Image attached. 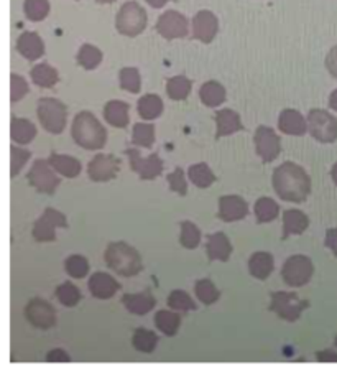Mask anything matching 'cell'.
<instances>
[{
  "mask_svg": "<svg viewBox=\"0 0 337 377\" xmlns=\"http://www.w3.org/2000/svg\"><path fill=\"white\" fill-rule=\"evenodd\" d=\"M329 106H331V109L337 111V89L333 91V94H331V98H329Z\"/></svg>",
  "mask_w": 337,
  "mask_h": 377,
  "instance_id": "cell-54",
  "label": "cell"
},
{
  "mask_svg": "<svg viewBox=\"0 0 337 377\" xmlns=\"http://www.w3.org/2000/svg\"><path fill=\"white\" fill-rule=\"evenodd\" d=\"M181 318L178 313L175 311H168V310H160L157 315H155V325L163 335L167 336H175L178 333Z\"/></svg>",
  "mask_w": 337,
  "mask_h": 377,
  "instance_id": "cell-32",
  "label": "cell"
},
{
  "mask_svg": "<svg viewBox=\"0 0 337 377\" xmlns=\"http://www.w3.org/2000/svg\"><path fill=\"white\" fill-rule=\"evenodd\" d=\"M314 267L311 258L306 256H293L283 266L281 276L290 287H303L313 277Z\"/></svg>",
  "mask_w": 337,
  "mask_h": 377,
  "instance_id": "cell-7",
  "label": "cell"
},
{
  "mask_svg": "<svg viewBox=\"0 0 337 377\" xmlns=\"http://www.w3.org/2000/svg\"><path fill=\"white\" fill-rule=\"evenodd\" d=\"M24 10L28 20L41 21L50 14V2L48 0H25Z\"/></svg>",
  "mask_w": 337,
  "mask_h": 377,
  "instance_id": "cell-38",
  "label": "cell"
},
{
  "mask_svg": "<svg viewBox=\"0 0 337 377\" xmlns=\"http://www.w3.org/2000/svg\"><path fill=\"white\" fill-rule=\"evenodd\" d=\"M219 30L217 17L209 10H201L192 19V36L202 43H211Z\"/></svg>",
  "mask_w": 337,
  "mask_h": 377,
  "instance_id": "cell-16",
  "label": "cell"
},
{
  "mask_svg": "<svg viewBox=\"0 0 337 377\" xmlns=\"http://www.w3.org/2000/svg\"><path fill=\"white\" fill-rule=\"evenodd\" d=\"M199 98L204 106L217 107L226 101V89H224V86L217 83V81H207V83L201 86Z\"/></svg>",
  "mask_w": 337,
  "mask_h": 377,
  "instance_id": "cell-28",
  "label": "cell"
},
{
  "mask_svg": "<svg viewBox=\"0 0 337 377\" xmlns=\"http://www.w3.org/2000/svg\"><path fill=\"white\" fill-rule=\"evenodd\" d=\"M255 147L261 161L270 164V161L276 160L281 152V140L274 129L261 126L255 132Z\"/></svg>",
  "mask_w": 337,
  "mask_h": 377,
  "instance_id": "cell-13",
  "label": "cell"
},
{
  "mask_svg": "<svg viewBox=\"0 0 337 377\" xmlns=\"http://www.w3.org/2000/svg\"><path fill=\"white\" fill-rule=\"evenodd\" d=\"M216 124H217V132L216 139L232 136L235 132L244 131L242 121H240V116L232 109H222L216 114Z\"/></svg>",
  "mask_w": 337,
  "mask_h": 377,
  "instance_id": "cell-21",
  "label": "cell"
},
{
  "mask_svg": "<svg viewBox=\"0 0 337 377\" xmlns=\"http://www.w3.org/2000/svg\"><path fill=\"white\" fill-rule=\"evenodd\" d=\"M100 61H103V51H100L98 46L85 43V45L79 48L78 63L81 64L84 69H95L100 64Z\"/></svg>",
  "mask_w": 337,
  "mask_h": 377,
  "instance_id": "cell-34",
  "label": "cell"
},
{
  "mask_svg": "<svg viewBox=\"0 0 337 377\" xmlns=\"http://www.w3.org/2000/svg\"><path fill=\"white\" fill-rule=\"evenodd\" d=\"M138 114H140L142 119L145 121H153L157 117L162 116L163 112V101L158 98L157 94H147L138 101Z\"/></svg>",
  "mask_w": 337,
  "mask_h": 377,
  "instance_id": "cell-30",
  "label": "cell"
},
{
  "mask_svg": "<svg viewBox=\"0 0 337 377\" xmlns=\"http://www.w3.org/2000/svg\"><path fill=\"white\" fill-rule=\"evenodd\" d=\"M336 346H337V338H336Z\"/></svg>",
  "mask_w": 337,
  "mask_h": 377,
  "instance_id": "cell-57",
  "label": "cell"
},
{
  "mask_svg": "<svg viewBox=\"0 0 337 377\" xmlns=\"http://www.w3.org/2000/svg\"><path fill=\"white\" fill-rule=\"evenodd\" d=\"M56 298L60 300V303L64 306H76L81 301V292L76 285L71 282L61 283L56 288Z\"/></svg>",
  "mask_w": 337,
  "mask_h": 377,
  "instance_id": "cell-41",
  "label": "cell"
},
{
  "mask_svg": "<svg viewBox=\"0 0 337 377\" xmlns=\"http://www.w3.org/2000/svg\"><path fill=\"white\" fill-rule=\"evenodd\" d=\"M89 292L93 293V297L99 300H109L120 290V285L117 283V280L104 272H95L93 277L89 278Z\"/></svg>",
  "mask_w": 337,
  "mask_h": 377,
  "instance_id": "cell-18",
  "label": "cell"
},
{
  "mask_svg": "<svg viewBox=\"0 0 337 377\" xmlns=\"http://www.w3.org/2000/svg\"><path fill=\"white\" fill-rule=\"evenodd\" d=\"M249 214V206L244 198L240 196H222L219 199V213L217 216L224 223H234V221L244 219Z\"/></svg>",
  "mask_w": 337,
  "mask_h": 377,
  "instance_id": "cell-17",
  "label": "cell"
},
{
  "mask_svg": "<svg viewBox=\"0 0 337 377\" xmlns=\"http://www.w3.org/2000/svg\"><path fill=\"white\" fill-rule=\"evenodd\" d=\"M201 241V231L196 224H192L191 221H185L181 223V234H180V242L181 246L186 249H196L199 246Z\"/></svg>",
  "mask_w": 337,
  "mask_h": 377,
  "instance_id": "cell-39",
  "label": "cell"
},
{
  "mask_svg": "<svg viewBox=\"0 0 337 377\" xmlns=\"http://www.w3.org/2000/svg\"><path fill=\"white\" fill-rule=\"evenodd\" d=\"M48 161H50V165L58 174L66 176V179H76V176L81 174V161L74 157H69V155L51 154V157L48 159Z\"/></svg>",
  "mask_w": 337,
  "mask_h": 377,
  "instance_id": "cell-27",
  "label": "cell"
},
{
  "mask_svg": "<svg viewBox=\"0 0 337 377\" xmlns=\"http://www.w3.org/2000/svg\"><path fill=\"white\" fill-rule=\"evenodd\" d=\"M195 292H196V297L199 298L204 305H212L216 303L221 297V292L216 288V285H214L211 280L207 278H202L199 282H196V287H195Z\"/></svg>",
  "mask_w": 337,
  "mask_h": 377,
  "instance_id": "cell-40",
  "label": "cell"
},
{
  "mask_svg": "<svg viewBox=\"0 0 337 377\" xmlns=\"http://www.w3.org/2000/svg\"><path fill=\"white\" fill-rule=\"evenodd\" d=\"M132 343H133V348H135L137 351L150 354V353L155 351V348H157L158 336L155 335L153 331L145 330V328H138V330H135V333H133Z\"/></svg>",
  "mask_w": 337,
  "mask_h": 377,
  "instance_id": "cell-33",
  "label": "cell"
},
{
  "mask_svg": "<svg viewBox=\"0 0 337 377\" xmlns=\"http://www.w3.org/2000/svg\"><path fill=\"white\" fill-rule=\"evenodd\" d=\"M95 2L98 4H112V2H115V0H95Z\"/></svg>",
  "mask_w": 337,
  "mask_h": 377,
  "instance_id": "cell-56",
  "label": "cell"
},
{
  "mask_svg": "<svg viewBox=\"0 0 337 377\" xmlns=\"http://www.w3.org/2000/svg\"><path fill=\"white\" fill-rule=\"evenodd\" d=\"M274 188L283 201L301 203L309 196L311 180L301 166L285 161L274 171Z\"/></svg>",
  "mask_w": 337,
  "mask_h": 377,
  "instance_id": "cell-1",
  "label": "cell"
},
{
  "mask_svg": "<svg viewBox=\"0 0 337 377\" xmlns=\"http://www.w3.org/2000/svg\"><path fill=\"white\" fill-rule=\"evenodd\" d=\"M36 116L45 131L50 134H61L66 127L68 109L61 101L53 98H43L36 106Z\"/></svg>",
  "mask_w": 337,
  "mask_h": 377,
  "instance_id": "cell-4",
  "label": "cell"
},
{
  "mask_svg": "<svg viewBox=\"0 0 337 377\" xmlns=\"http://www.w3.org/2000/svg\"><path fill=\"white\" fill-rule=\"evenodd\" d=\"M64 267H66V272L73 278H84L89 272V263H88V261H85V257H83V256L68 257L66 263H64Z\"/></svg>",
  "mask_w": 337,
  "mask_h": 377,
  "instance_id": "cell-45",
  "label": "cell"
},
{
  "mask_svg": "<svg viewBox=\"0 0 337 377\" xmlns=\"http://www.w3.org/2000/svg\"><path fill=\"white\" fill-rule=\"evenodd\" d=\"M191 81L185 76H175L167 81V93L170 99L183 101L191 93Z\"/></svg>",
  "mask_w": 337,
  "mask_h": 377,
  "instance_id": "cell-35",
  "label": "cell"
},
{
  "mask_svg": "<svg viewBox=\"0 0 337 377\" xmlns=\"http://www.w3.org/2000/svg\"><path fill=\"white\" fill-rule=\"evenodd\" d=\"M133 144L150 149L155 144V126L152 124H135L133 126Z\"/></svg>",
  "mask_w": 337,
  "mask_h": 377,
  "instance_id": "cell-42",
  "label": "cell"
},
{
  "mask_svg": "<svg viewBox=\"0 0 337 377\" xmlns=\"http://www.w3.org/2000/svg\"><path fill=\"white\" fill-rule=\"evenodd\" d=\"M308 131L321 144H333L337 139V119L328 111L313 109L308 116Z\"/></svg>",
  "mask_w": 337,
  "mask_h": 377,
  "instance_id": "cell-6",
  "label": "cell"
},
{
  "mask_svg": "<svg viewBox=\"0 0 337 377\" xmlns=\"http://www.w3.org/2000/svg\"><path fill=\"white\" fill-rule=\"evenodd\" d=\"M319 363H337V354L333 351H319L316 354Z\"/></svg>",
  "mask_w": 337,
  "mask_h": 377,
  "instance_id": "cell-52",
  "label": "cell"
},
{
  "mask_svg": "<svg viewBox=\"0 0 337 377\" xmlns=\"http://www.w3.org/2000/svg\"><path fill=\"white\" fill-rule=\"evenodd\" d=\"M25 316L31 325L40 330H50L56 325V310L41 298H31L25 308Z\"/></svg>",
  "mask_w": 337,
  "mask_h": 377,
  "instance_id": "cell-12",
  "label": "cell"
},
{
  "mask_svg": "<svg viewBox=\"0 0 337 377\" xmlns=\"http://www.w3.org/2000/svg\"><path fill=\"white\" fill-rule=\"evenodd\" d=\"M31 79L36 86L40 88H53L58 81H60V74L53 66H50L48 63L36 64V66L31 69Z\"/></svg>",
  "mask_w": 337,
  "mask_h": 377,
  "instance_id": "cell-31",
  "label": "cell"
},
{
  "mask_svg": "<svg viewBox=\"0 0 337 377\" xmlns=\"http://www.w3.org/2000/svg\"><path fill=\"white\" fill-rule=\"evenodd\" d=\"M128 109L130 106L124 101H109L104 107L105 121L117 129H125L128 126Z\"/></svg>",
  "mask_w": 337,
  "mask_h": 377,
  "instance_id": "cell-25",
  "label": "cell"
},
{
  "mask_svg": "<svg viewBox=\"0 0 337 377\" xmlns=\"http://www.w3.org/2000/svg\"><path fill=\"white\" fill-rule=\"evenodd\" d=\"M125 154L128 160H130V169L138 174L140 180L150 181L163 174V160L157 154L150 155L147 159H143L140 152L135 149H127Z\"/></svg>",
  "mask_w": 337,
  "mask_h": 377,
  "instance_id": "cell-11",
  "label": "cell"
},
{
  "mask_svg": "<svg viewBox=\"0 0 337 377\" xmlns=\"http://www.w3.org/2000/svg\"><path fill=\"white\" fill-rule=\"evenodd\" d=\"M147 12L137 2H127L122 5L115 19V26L119 34L125 36H137L147 29Z\"/></svg>",
  "mask_w": 337,
  "mask_h": 377,
  "instance_id": "cell-5",
  "label": "cell"
},
{
  "mask_svg": "<svg viewBox=\"0 0 337 377\" xmlns=\"http://www.w3.org/2000/svg\"><path fill=\"white\" fill-rule=\"evenodd\" d=\"M168 185L171 190L178 193L180 196H186V193H188V183H186L183 169L178 166V169H175L173 174L168 175Z\"/></svg>",
  "mask_w": 337,
  "mask_h": 377,
  "instance_id": "cell-46",
  "label": "cell"
},
{
  "mask_svg": "<svg viewBox=\"0 0 337 377\" xmlns=\"http://www.w3.org/2000/svg\"><path fill=\"white\" fill-rule=\"evenodd\" d=\"M10 84H12V102H19L25 94H28V84L26 81L19 76V74H12L10 76Z\"/></svg>",
  "mask_w": 337,
  "mask_h": 377,
  "instance_id": "cell-48",
  "label": "cell"
},
{
  "mask_svg": "<svg viewBox=\"0 0 337 377\" xmlns=\"http://www.w3.org/2000/svg\"><path fill=\"white\" fill-rule=\"evenodd\" d=\"M71 134L74 142L85 150H100L107 144V132L103 124L88 111L74 117Z\"/></svg>",
  "mask_w": 337,
  "mask_h": 377,
  "instance_id": "cell-2",
  "label": "cell"
},
{
  "mask_svg": "<svg viewBox=\"0 0 337 377\" xmlns=\"http://www.w3.org/2000/svg\"><path fill=\"white\" fill-rule=\"evenodd\" d=\"M331 176H333V180H334V183L337 185V164L333 166V171H331Z\"/></svg>",
  "mask_w": 337,
  "mask_h": 377,
  "instance_id": "cell-55",
  "label": "cell"
},
{
  "mask_svg": "<svg viewBox=\"0 0 337 377\" xmlns=\"http://www.w3.org/2000/svg\"><path fill=\"white\" fill-rule=\"evenodd\" d=\"M147 2L152 5L153 9H162L168 4V0H147Z\"/></svg>",
  "mask_w": 337,
  "mask_h": 377,
  "instance_id": "cell-53",
  "label": "cell"
},
{
  "mask_svg": "<svg viewBox=\"0 0 337 377\" xmlns=\"http://www.w3.org/2000/svg\"><path fill=\"white\" fill-rule=\"evenodd\" d=\"M326 247H329L334 252V256H337V228L329 229L326 233Z\"/></svg>",
  "mask_w": 337,
  "mask_h": 377,
  "instance_id": "cell-51",
  "label": "cell"
},
{
  "mask_svg": "<svg viewBox=\"0 0 337 377\" xmlns=\"http://www.w3.org/2000/svg\"><path fill=\"white\" fill-rule=\"evenodd\" d=\"M58 228H68V219L61 211L53 208H46L43 216L33 224V238L36 242L56 241Z\"/></svg>",
  "mask_w": 337,
  "mask_h": 377,
  "instance_id": "cell-9",
  "label": "cell"
},
{
  "mask_svg": "<svg viewBox=\"0 0 337 377\" xmlns=\"http://www.w3.org/2000/svg\"><path fill=\"white\" fill-rule=\"evenodd\" d=\"M326 68H328L329 73L337 79V45L329 51V55L326 56Z\"/></svg>",
  "mask_w": 337,
  "mask_h": 377,
  "instance_id": "cell-50",
  "label": "cell"
},
{
  "mask_svg": "<svg viewBox=\"0 0 337 377\" xmlns=\"http://www.w3.org/2000/svg\"><path fill=\"white\" fill-rule=\"evenodd\" d=\"M308 303L298 297L296 293L276 292L271 293L270 310L286 321H296L306 308Z\"/></svg>",
  "mask_w": 337,
  "mask_h": 377,
  "instance_id": "cell-8",
  "label": "cell"
},
{
  "mask_svg": "<svg viewBox=\"0 0 337 377\" xmlns=\"http://www.w3.org/2000/svg\"><path fill=\"white\" fill-rule=\"evenodd\" d=\"M120 170V161L114 155H104L98 154L89 161L88 175L89 179L99 183V181H110L114 180Z\"/></svg>",
  "mask_w": 337,
  "mask_h": 377,
  "instance_id": "cell-15",
  "label": "cell"
},
{
  "mask_svg": "<svg viewBox=\"0 0 337 377\" xmlns=\"http://www.w3.org/2000/svg\"><path fill=\"white\" fill-rule=\"evenodd\" d=\"M10 126H12V129H10V136H12V140H15L17 144H30L31 140L36 137V127L30 121L14 117Z\"/></svg>",
  "mask_w": 337,
  "mask_h": 377,
  "instance_id": "cell-29",
  "label": "cell"
},
{
  "mask_svg": "<svg viewBox=\"0 0 337 377\" xmlns=\"http://www.w3.org/2000/svg\"><path fill=\"white\" fill-rule=\"evenodd\" d=\"M157 31L163 39H185L188 35V20L176 10H168L157 21Z\"/></svg>",
  "mask_w": 337,
  "mask_h": 377,
  "instance_id": "cell-14",
  "label": "cell"
},
{
  "mask_svg": "<svg viewBox=\"0 0 337 377\" xmlns=\"http://www.w3.org/2000/svg\"><path fill=\"white\" fill-rule=\"evenodd\" d=\"M122 303H124L125 308L130 311L133 315H147L148 311H152L157 305V300L152 293L148 292H142V293H135L130 295L127 293L122 297Z\"/></svg>",
  "mask_w": 337,
  "mask_h": 377,
  "instance_id": "cell-23",
  "label": "cell"
},
{
  "mask_svg": "<svg viewBox=\"0 0 337 377\" xmlns=\"http://www.w3.org/2000/svg\"><path fill=\"white\" fill-rule=\"evenodd\" d=\"M55 169L50 165L48 160H36L31 170L28 171V181L30 185L36 188L40 193L45 195H53L56 188L60 186V179L55 175Z\"/></svg>",
  "mask_w": 337,
  "mask_h": 377,
  "instance_id": "cell-10",
  "label": "cell"
},
{
  "mask_svg": "<svg viewBox=\"0 0 337 377\" xmlns=\"http://www.w3.org/2000/svg\"><path fill=\"white\" fill-rule=\"evenodd\" d=\"M275 268V261L269 252H255L249 261V271L255 278L265 280L271 276Z\"/></svg>",
  "mask_w": 337,
  "mask_h": 377,
  "instance_id": "cell-26",
  "label": "cell"
},
{
  "mask_svg": "<svg viewBox=\"0 0 337 377\" xmlns=\"http://www.w3.org/2000/svg\"><path fill=\"white\" fill-rule=\"evenodd\" d=\"M278 213H280V208L271 198H260L255 203V216L259 219V223H271V221L276 219Z\"/></svg>",
  "mask_w": 337,
  "mask_h": 377,
  "instance_id": "cell-37",
  "label": "cell"
},
{
  "mask_svg": "<svg viewBox=\"0 0 337 377\" xmlns=\"http://www.w3.org/2000/svg\"><path fill=\"white\" fill-rule=\"evenodd\" d=\"M206 251L209 261L227 262L229 257L232 254L231 241H229V238L224 233H216L209 236V239H207Z\"/></svg>",
  "mask_w": 337,
  "mask_h": 377,
  "instance_id": "cell-22",
  "label": "cell"
},
{
  "mask_svg": "<svg viewBox=\"0 0 337 377\" xmlns=\"http://www.w3.org/2000/svg\"><path fill=\"white\" fill-rule=\"evenodd\" d=\"M10 154H12V169H10V175L17 176L20 174V170L24 169V165L26 164V160L30 159L31 154L28 152V150H24L19 147H12Z\"/></svg>",
  "mask_w": 337,
  "mask_h": 377,
  "instance_id": "cell-47",
  "label": "cell"
},
{
  "mask_svg": "<svg viewBox=\"0 0 337 377\" xmlns=\"http://www.w3.org/2000/svg\"><path fill=\"white\" fill-rule=\"evenodd\" d=\"M188 176L197 188H209L216 181V175L206 164L192 165L188 171Z\"/></svg>",
  "mask_w": 337,
  "mask_h": 377,
  "instance_id": "cell-36",
  "label": "cell"
},
{
  "mask_svg": "<svg viewBox=\"0 0 337 377\" xmlns=\"http://www.w3.org/2000/svg\"><path fill=\"white\" fill-rule=\"evenodd\" d=\"M120 86L122 89L128 91V93L137 94L140 91L142 81H140V73H138L137 68H124L120 69Z\"/></svg>",
  "mask_w": 337,
  "mask_h": 377,
  "instance_id": "cell-43",
  "label": "cell"
},
{
  "mask_svg": "<svg viewBox=\"0 0 337 377\" xmlns=\"http://www.w3.org/2000/svg\"><path fill=\"white\" fill-rule=\"evenodd\" d=\"M168 305L171 310H176V311L196 310V303L192 301V298L188 293L183 292V290H175V292H171L168 297Z\"/></svg>",
  "mask_w": 337,
  "mask_h": 377,
  "instance_id": "cell-44",
  "label": "cell"
},
{
  "mask_svg": "<svg viewBox=\"0 0 337 377\" xmlns=\"http://www.w3.org/2000/svg\"><path fill=\"white\" fill-rule=\"evenodd\" d=\"M309 226V219L306 214L299 209H288L283 213V239L288 236H298L304 233Z\"/></svg>",
  "mask_w": 337,
  "mask_h": 377,
  "instance_id": "cell-24",
  "label": "cell"
},
{
  "mask_svg": "<svg viewBox=\"0 0 337 377\" xmlns=\"http://www.w3.org/2000/svg\"><path fill=\"white\" fill-rule=\"evenodd\" d=\"M46 361L48 363H68V361H71V358H69L68 353L63 351V349H51V351L46 354Z\"/></svg>",
  "mask_w": 337,
  "mask_h": 377,
  "instance_id": "cell-49",
  "label": "cell"
},
{
  "mask_svg": "<svg viewBox=\"0 0 337 377\" xmlns=\"http://www.w3.org/2000/svg\"><path fill=\"white\" fill-rule=\"evenodd\" d=\"M104 258L107 266L122 277H135L143 268L140 254L125 242H112L109 244Z\"/></svg>",
  "mask_w": 337,
  "mask_h": 377,
  "instance_id": "cell-3",
  "label": "cell"
},
{
  "mask_svg": "<svg viewBox=\"0 0 337 377\" xmlns=\"http://www.w3.org/2000/svg\"><path fill=\"white\" fill-rule=\"evenodd\" d=\"M278 127L286 136L301 137L308 131V122L304 121V117L296 109H285L280 114V119H278Z\"/></svg>",
  "mask_w": 337,
  "mask_h": 377,
  "instance_id": "cell-20",
  "label": "cell"
},
{
  "mask_svg": "<svg viewBox=\"0 0 337 377\" xmlns=\"http://www.w3.org/2000/svg\"><path fill=\"white\" fill-rule=\"evenodd\" d=\"M17 51L28 61H36L45 55V43L35 31H26L17 40Z\"/></svg>",
  "mask_w": 337,
  "mask_h": 377,
  "instance_id": "cell-19",
  "label": "cell"
}]
</instances>
